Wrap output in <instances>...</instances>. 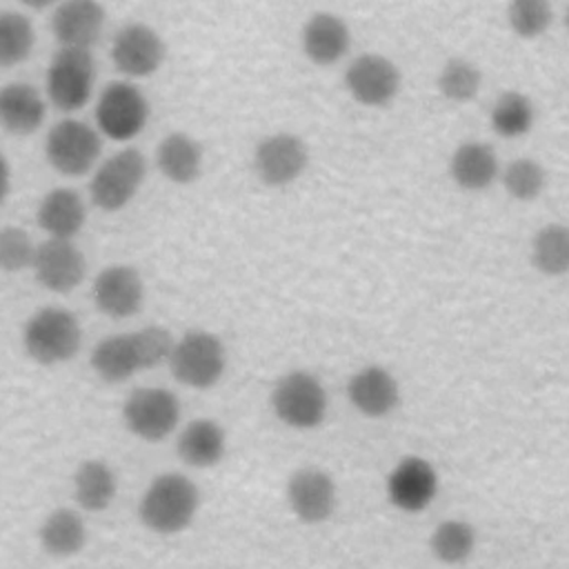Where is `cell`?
Returning a JSON list of instances; mask_svg holds the SVG:
<instances>
[{"label":"cell","instance_id":"19","mask_svg":"<svg viewBox=\"0 0 569 569\" xmlns=\"http://www.w3.org/2000/svg\"><path fill=\"white\" fill-rule=\"evenodd\" d=\"M351 44V33L347 22L329 11L313 13L302 29L305 56L320 67L336 64Z\"/></svg>","mask_w":569,"mask_h":569},{"label":"cell","instance_id":"2","mask_svg":"<svg viewBox=\"0 0 569 569\" xmlns=\"http://www.w3.org/2000/svg\"><path fill=\"white\" fill-rule=\"evenodd\" d=\"M82 342V329L76 316L60 307L38 309L22 329V345L38 365H58L76 356Z\"/></svg>","mask_w":569,"mask_h":569},{"label":"cell","instance_id":"6","mask_svg":"<svg viewBox=\"0 0 569 569\" xmlns=\"http://www.w3.org/2000/svg\"><path fill=\"white\" fill-rule=\"evenodd\" d=\"M96 62L89 49L60 47L47 69V96L62 111L82 109L93 93Z\"/></svg>","mask_w":569,"mask_h":569},{"label":"cell","instance_id":"8","mask_svg":"<svg viewBox=\"0 0 569 569\" xmlns=\"http://www.w3.org/2000/svg\"><path fill=\"white\" fill-rule=\"evenodd\" d=\"M147 120L149 102L136 84L127 80H116L102 89L96 104V122L107 138L116 142H127L144 129Z\"/></svg>","mask_w":569,"mask_h":569},{"label":"cell","instance_id":"36","mask_svg":"<svg viewBox=\"0 0 569 569\" xmlns=\"http://www.w3.org/2000/svg\"><path fill=\"white\" fill-rule=\"evenodd\" d=\"M133 340H136V347H138L142 369H153V367H160V365L169 362L173 345H176L171 333L164 327H158V325L142 327V329L133 331Z\"/></svg>","mask_w":569,"mask_h":569},{"label":"cell","instance_id":"28","mask_svg":"<svg viewBox=\"0 0 569 569\" xmlns=\"http://www.w3.org/2000/svg\"><path fill=\"white\" fill-rule=\"evenodd\" d=\"M531 264L549 278L569 273V227L549 222L531 238Z\"/></svg>","mask_w":569,"mask_h":569},{"label":"cell","instance_id":"18","mask_svg":"<svg viewBox=\"0 0 569 569\" xmlns=\"http://www.w3.org/2000/svg\"><path fill=\"white\" fill-rule=\"evenodd\" d=\"M347 396L349 402L369 418H382L400 402L396 378L380 365H369L356 371L347 382Z\"/></svg>","mask_w":569,"mask_h":569},{"label":"cell","instance_id":"17","mask_svg":"<svg viewBox=\"0 0 569 569\" xmlns=\"http://www.w3.org/2000/svg\"><path fill=\"white\" fill-rule=\"evenodd\" d=\"M287 500L302 522H325L336 509V482L322 469H298L287 482Z\"/></svg>","mask_w":569,"mask_h":569},{"label":"cell","instance_id":"30","mask_svg":"<svg viewBox=\"0 0 569 569\" xmlns=\"http://www.w3.org/2000/svg\"><path fill=\"white\" fill-rule=\"evenodd\" d=\"M533 102L520 91H505L491 107V129L502 138H520L533 127Z\"/></svg>","mask_w":569,"mask_h":569},{"label":"cell","instance_id":"3","mask_svg":"<svg viewBox=\"0 0 569 569\" xmlns=\"http://www.w3.org/2000/svg\"><path fill=\"white\" fill-rule=\"evenodd\" d=\"M167 365L178 382L191 389H209L224 373V345L216 333L191 329L180 340H176Z\"/></svg>","mask_w":569,"mask_h":569},{"label":"cell","instance_id":"12","mask_svg":"<svg viewBox=\"0 0 569 569\" xmlns=\"http://www.w3.org/2000/svg\"><path fill=\"white\" fill-rule=\"evenodd\" d=\"M345 87L365 107H385L400 91L398 67L380 53H362L345 71Z\"/></svg>","mask_w":569,"mask_h":569},{"label":"cell","instance_id":"35","mask_svg":"<svg viewBox=\"0 0 569 569\" xmlns=\"http://www.w3.org/2000/svg\"><path fill=\"white\" fill-rule=\"evenodd\" d=\"M36 247L31 236L20 227L0 229V269L16 273L33 264Z\"/></svg>","mask_w":569,"mask_h":569},{"label":"cell","instance_id":"33","mask_svg":"<svg viewBox=\"0 0 569 569\" xmlns=\"http://www.w3.org/2000/svg\"><path fill=\"white\" fill-rule=\"evenodd\" d=\"M545 182H547L545 169L533 158H516L502 171L505 191L520 202L536 200L542 193Z\"/></svg>","mask_w":569,"mask_h":569},{"label":"cell","instance_id":"10","mask_svg":"<svg viewBox=\"0 0 569 569\" xmlns=\"http://www.w3.org/2000/svg\"><path fill=\"white\" fill-rule=\"evenodd\" d=\"M111 60L120 73L131 78H147L162 67L164 42L149 24L129 22L113 36Z\"/></svg>","mask_w":569,"mask_h":569},{"label":"cell","instance_id":"25","mask_svg":"<svg viewBox=\"0 0 569 569\" xmlns=\"http://www.w3.org/2000/svg\"><path fill=\"white\" fill-rule=\"evenodd\" d=\"M91 369L107 382H122L142 369L133 333H116L91 351Z\"/></svg>","mask_w":569,"mask_h":569},{"label":"cell","instance_id":"22","mask_svg":"<svg viewBox=\"0 0 569 569\" xmlns=\"http://www.w3.org/2000/svg\"><path fill=\"white\" fill-rule=\"evenodd\" d=\"M38 224L49 238H67L71 240L82 227L87 218L84 202L78 191L69 187H58L44 193L36 211Z\"/></svg>","mask_w":569,"mask_h":569},{"label":"cell","instance_id":"29","mask_svg":"<svg viewBox=\"0 0 569 569\" xmlns=\"http://www.w3.org/2000/svg\"><path fill=\"white\" fill-rule=\"evenodd\" d=\"M429 549L440 562L460 565L476 549V529L467 520H442L429 538Z\"/></svg>","mask_w":569,"mask_h":569},{"label":"cell","instance_id":"24","mask_svg":"<svg viewBox=\"0 0 569 569\" xmlns=\"http://www.w3.org/2000/svg\"><path fill=\"white\" fill-rule=\"evenodd\" d=\"M156 162L167 180L176 184H189L202 171V147L191 136L176 131L160 140Z\"/></svg>","mask_w":569,"mask_h":569},{"label":"cell","instance_id":"27","mask_svg":"<svg viewBox=\"0 0 569 569\" xmlns=\"http://www.w3.org/2000/svg\"><path fill=\"white\" fill-rule=\"evenodd\" d=\"M73 496L84 511H104L116 496V476L102 460H84L73 473Z\"/></svg>","mask_w":569,"mask_h":569},{"label":"cell","instance_id":"14","mask_svg":"<svg viewBox=\"0 0 569 569\" xmlns=\"http://www.w3.org/2000/svg\"><path fill=\"white\" fill-rule=\"evenodd\" d=\"M31 269L44 289L67 293L82 282L87 262L82 251L71 240L49 238L36 247Z\"/></svg>","mask_w":569,"mask_h":569},{"label":"cell","instance_id":"26","mask_svg":"<svg viewBox=\"0 0 569 569\" xmlns=\"http://www.w3.org/2000/svg\"><path fill=\"white\" fill-rule=\"evenodd\" d=\"M87 529L78 511L60 507L40 525V545L49 556L67 558L84 547Z\"/></svg>","mask_w":569,"mask_h":569},{"label":"cell","instance_id":"7","mask_svg":"<svg viewBox=\"0 0 569 569\" xmlns=\"http://www.w3.org/2000/svg\"><path fill=\"white\" fill-rule=\"evenodd\" d=\"M102 151L98 131L76 118L56 122L44 140L47 162L62 176H84Z\"/></svg>","mask_w":569,"mask_h":569},{"label":"cell","instance_id":"39","mask_svg":"<svg viewBox=\"0 0 569 569\" xmlns=\"http://www.w3.org/2000/svg\"><path fill=\"white\" fill-rule=\"evenodd\" d=\"M565 29L569 31V7H567V11H565Z\"/></svg>","mask_w":569,"mask_h":569},{"label":"cell","instance_id":"31","mask_svg":"<svg viewBox=\"0 0 569 569\" xmlns=\"http://www.w3.org/2000/svg\"><path fill=\"white\" fill-rule=\"evenodd\" d=\"M36 44V31L27 16L16 11L0 13V69L24 62Z\"/></svg>","mask_w":569,"mask_h":569},{"label":"cell","instance_id":"38","mask_svg":"<svg viewBox=\"0 0 569 569\" xmlns=\"http://www.w3.org/2000/svg\"><path fill=\"white\" fill-rule=\"evenodd\" d=\"M20 2H24V4L31 7V9H44V7L53 4L56 0H20Z\"/></svg>","mask_w":569,"mask_h":569},{"label":"cell","instance_id":"15","mask_svg":"<svg viewBox=\"0 0 569 569\" xmlns=\"http://www.w3.org/2000/svg\"><path fill=\"white\" fill-rule=\"evenodd\" d=\"M93 302L109 318H129L140 311L144 284L140 273L129 264H111L93 280Z\"/></svg>","mask_w":569,"mask_h":569},{"label":"cell","instance_id":"13","mask_svg":"<svg viewBox=\"0 0 569 569\" xmlns=\"http://www.w3.org/2000/svg\"><path fill=\"white\" fill-rule=\"evenodd\" d=\"M438 493V471L420 456L402 458L387 478V498L407 513L425 511Z\"/></svg>","mask_w":569,"mask_h":569},{"label":"cell","instance_id":"9","mask_svg":"<svg viewBox=\"0 0 569 569\" xmlns=\"http://www.w3.org/2000/svg\"><path fill=\"white\" fill-rule=\"evenodd\" d=\"M122 420L140 440L158 442L176 429L180 420V402L169 389L140 387L127 396Z\"/></svg>","mask_w":569,"mask_h":569},{"label":"cell","instance_id":"1","mask_svg":"<svg viewBox=\"0 0 569 569\" xmlns=\"http://www.w3.org/2000/svg\"><path fill=\"white\" fill-rule=\"evenodd\" d=\"M198 502V489L187 476L162 473L147 487L138 513L147 529L169 536L191 525Z\"/></svg>","mask_w":569,"mask_h":569},{"label":"cell","instance_id":"16","mask_svg":"<svg viewBox=\"0 0 569 569\" xmlns=\"http://www.w3.org/2000/svg\"><path fill=\"white\" fill-rule=\"evenodd\" d=\"M104 18L98 0H64L51 16V31L60 47L91 51L102 36Z\"/></svg>","mask_w":569,"mask_h":569},{"label":"cell","instance_id":"11","mask_svg":"<svg viewBox=\"0 0 569 569\" xmlns=\"http://www.w3.org/2000/svg\"><path fill=\"white\" fill-rule=\"evenodd\" d=\"M309 164V149L293 133H271L253 151V169L269 187L291 184Z\"/></svg>","mask_w":569,"mask_h":569},{"label":"cell","instance_id":"21","mask_svg":"<svg viewBox=\"0 0 569 569\" xmlns=\"http://www.w3.org/2000/svg\"><path fill=\"white\" fill-rule=\"evenodd\" d=\"M496 151L485 142H462L449 158V176L465 191H485L498 178Z\"/></svg>","mask_w":569,"mask_h":569},{"label":"cell","instance_id":"5","mask_svg":"<svg viewBox=\"0 0 569 569\" xmlns=\"http://www.w3.org/2000/svg\"><path fill=\"white\" fill-rule=\"evenodd\" d=\"M327 391L322 382L309 371L284 373L273 391L271 407L280 422L293 429H313L327 416Z\"/></svg>","mask_w":569,"mask_h":569},{"label":"cell","instance_id":"4","mask_svg":"<svg viewBox=\"0 0 569 569\" xmlns=\"http://www.w3.org/2000/svg\"><path fill=\"white\" fill-rule=\"evenodd\" d=\"M144 176H147V160L138 149L124 147L116 151L113 156L100 162V167L96 169L89 182V193L93 204L102 211L124 209L138 193Z\"/></svg>","mask_w":569,"mask_h":569},{"label":"cell","instance_id":"23","mask_svg":"<svg viewBox=\"0 0 569 569\" xmlns=\"http://www.w3.org/2000/svg\"><path fill=\"white\" fill-rule=\"evenodd\" d=\"M178 456L189 467L207 469L222 460L224 456V431L218 422L209 418L191 420L178 436Z\"/></svg>","mask_w":569,"mask_h":569},{"label":"cell","instance_id":"37","mask_svg":"<svg viewBox=\"0 0 569 569\" xmlns=\"http://www.w3.org/2000/svg\"><path fill=\"white\" fill-rule=\"evenodd\" d=\"M9 193V164L0 151V202L7 198Z\"/></svg>","mask_w":569,"mask_h":569},{"label":"cell","instance_id":"32","mask_svg":"<svg viewBox=\"0 0 569 569\" xmlns=\"http://www.w3.org/2000/svg\"><path fill=\"white\" fill-rule=\"evenodd\" d=\"M480 82H482V76L473 62L465 58H451L442 64L436 87L440 96L447 98L449 102H469L476 98Z\"/></svg>","mask_w":569,"mask_h":569},{"label":"cell","instance_id":"20","mask_svg":"<svg viewBox=\"0 0 569 569\" xmlns=\"http://www.w3.org/2000/svg\"><path fill=\"white\" fill-rule=\"evenodd\" d=\"M47 104L40 91L27 82H9L0 87V124L13 136H29L40 129Z\"/></svg>","mask_w":569,"mask_h":569},{"label":"cell","instance_id":"34","mask_svg":"<svg viewBox=\"0 0 569 569\" xmlns=\"http://www.w3.org/2000/svg\"><path fill=\"white\" fill-rule=\"evenodd\" d=\"M551 16L549 0H509L507 4L509 29L525 40L542 36L551 24Z\"/></svg>","mask_w":569,"mask_h":569}]
</instances>
